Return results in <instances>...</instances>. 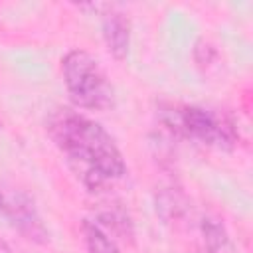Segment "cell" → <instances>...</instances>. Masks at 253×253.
I'll use <instances>...</instances> for the list:
<instances>
[{"instance_id": "obj_1", "label": "cell", "mask_w": 253, "mask_h": 253, "mask_svg": "<svg viewBox=\"0 0 253 253\" xmlns=\"http://www.w3.org/2000/svg\"><path fill=\"white\" fill-rule=\"evenodd\" d=\"M47 128L77 178L91 192H99L107 182L126 174L123 152L97 121L83 113L61 109L49 119Z\"/></svg>"}, {"instance_id": "obj_2", "label": "cell", "mask_w": 253, "mask_h": 253, "mask_svg": "<svg viewBox=\"0 0 253 253\" xmlns=\"http://www.w3.org/2000/svg\"><path fill=\"white\" fill-rule=\"evenodd\" d=\"M160 121L172 132L217 150H231L237 144L235 123L221 111L196 105H176L162 109Z\"/></svg>"}, {"instance_id": "obj_3", "label": "cell", "mask_w": 253, "mask_h": 253, "mask_svg": "<svg viewBox=\"0 0 253 253\" xmlns=\"http://www.w3.org/2000/svg\"><path fill=\"white\" fill-rule=\"evenodd\" d=\"M61 75L77 109L105 111L113 105V87L99 61L85 49H71L61 59Z\"/></svg>"}, {"instance_id": "obj_4", "label": "cell", "mask_w": 253, "mask_h": 253, "mask_svg": "<svg viewBox=\"0 0 253 253\" xmlns=\"http://www.w3.org/2000/svg\"><path fill=\"white\" fill-rule=\"evenodd\" d=\"M101 30H103V40H105L109 53L119 61L126 59L128 51H130V22H128V18L123 12L109 8L101 18Z\"/></svg>"}, {"instance_id": "obj_5", "label": "cell", "mask_w": 253, "mask_h": 253, "mask_svg": "<svg viewBox=\"0 0 253 253\" xmlns=\"http://www.w3.org/2000/svg\"><path fill=\"white\" fill-rule=\"evenodd\" d=\"M10 221L14 223V227L26 235L30 241H38L43 243L47 239V229L42 223V217L38 215L34 204L26 198V196H16L10 202H6V208Z\"/></svg>"}, {"instance_id": "obj_6", "label": "cell", "mask_w": 253, "mask_h": 253, "mask_svg": "<svg viewBox=\"0 0 253 253\" xmlns=\"http://www.w3.org/2000/svg\"><path fill=\"white\" fill-rule=\"evenodd\" d=\"M81 233H83L85 247L89 253H121L113 235L107 229H103L97 221L85 219L81 223Z\"/></svg>"}, {"instance_id": "obj_7", "label": "cell", "mask_w": 253, "mask_h": 253, "mask_svg": "<svg viewBox=\"0 0 253 253\" xmlns=\"http://www.w3.org/2000/svg\"><path fill=\"white\" fill-rule=\"evenodd\" d=\"M202 233H204V239H206V247L211 253H219L229 241L223 223L219 219H215V217H204Z\"/></svg>"}, {"instance_id": "obj_8", "label": "cell", "mask_w": 253, "mask_h": 253, "mask_svg": "<svg viewBox=\"0 0 253 253\" xmlns=\"http://www.w3.org/2000/svg\"><path fill=\"white\" fill-rule=\"evenodd\" d=\"M156 210L160 211V215L164 219H174L184 213L186 206L182 204V196L178 192H174L172 188H168V192H162L156 198Z\"/></svg>"}, {"instance_id": "obj_9", "label": "cell", "mask_w": 253, "mask_h": 253, "mask_svg": "<svg viewBox=\"0 0 253 253\" xmlns=\"http://www.w3.org/2000/svg\"><path fill=\"white\" fill-rule=\"evenodd\" d=\"M6 208V200H4V196L0 194V210H4Z\"/></svg>"}, {"instance_id": "obj_10", "label": "cell", "mask_w": 253, "mask_h": 253, "mask_svg": "<svg viewBox=\"0 0 253 253\" xmlns=\"http://www.w3.org/2000/svg\"><path fill=\"white\" fill-rule=\"evenodd\" d=\"M208 253H211V251H208Z\"/></svg>"}]
</instances>
